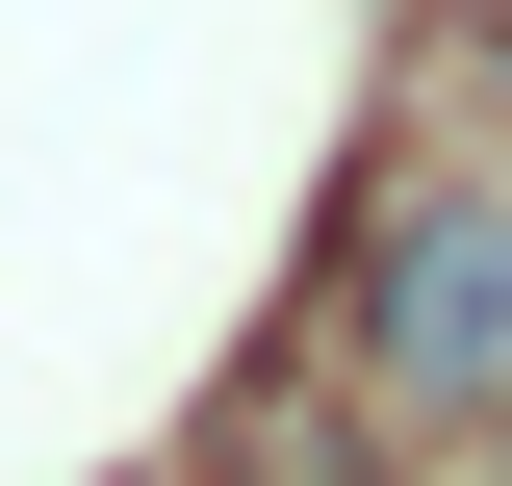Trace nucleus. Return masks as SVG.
Listing matches in <instances>:
<instances>
[{"instance_id": "f257e3e1", "label": "nucleus", "mask_w": 512, "mask_h": 486, "mask_svg": "<svg viewBox=\"0 0 512 486\" xmlns=\"http://www.w3.org/2000/svg\"><path fill=\"white\" fill-rule=\"evenodd\" d=\"M359 359L410 384V410L512 384V205H487V180H384V205H359Z\"/></svg>"}, {"instance_id": "f03ea898", "label": "nucleus", "mask_w": 512, "mask_h": 486, "mask_svg": "<svg viewBox=\"0 0 512 486\" xmlns=\"http://www.w3.org/2000/svg\"><path fill=\"white\" fill-rule=\"evenodd\" d=\"M487 52H512V0H487Z\"/></svg>"}]
</instances>
